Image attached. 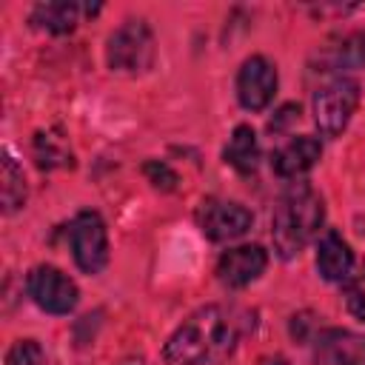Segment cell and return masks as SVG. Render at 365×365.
I'll use <instances>...</instances> for the list:
<instances>
[{
	"label": "cell",
	"instance_id": "1",
	"mask_svg": "<svg viewBox=\"0 0 365 365\" xmlns=\"http://www.w3.org/2000/svg\"><path fill=\"white\" fill-rule=\"evenodd\" d=\"M237 345V325L220 305H202L188 314L163 348L168 365H220Z\"/></svg>",
	"mask_w": 365,
	"mask_h": 365
},
{
	"label": "cell",
	"instance_id": "2",
	"mask_svg": "<svg viewBox=\"0 0 365 365\" xmlns=\"http://www.w3.org/2000/svg\"><path fill=\"white\" fill-rule=\"evenodd\" d=\"M325 220V205L322 197L308 185V182H291L271 214V240L274 251L282 259L297 257L319 231Z\"/></svg>",
	"mask_w": 365,
	"mask_h": 365
},
{
	"label": "cell",
	"instance_id": "3",
	"mask_svg": "<svg viewBox=\"0 0 365 365\" xmlns=\"http://www.w3.org/2000/svg\"><path fill=\"white\" fill-rule=\"evenodd\" d=\"M154 31L145 20L131 17L117 26L106 40V63L111 71L120 74H140L154 66Z\"/></svg>",
	"mask_w": 365,
	"mask_h": 365
},
{
	"label": "cell",
	"instance_id": "4",
	"mask_svg": "<svg viewBox=\"0 0 365 365\" xmlns=\"http://www.w3.org/2000/svg\"><path fill=\"white\" fill-rule=\"evenodd\" d=\"M359 97H362V86L354 80V77H334L328 80L325 86H319L314 91V100H311V108H314V123L319 128L322 137H339L356 106H359Z\"/></svg>",
	"mask_w": 365,
	"mask_h": 365
},
{
	"label": "cell",
	"instance_id": "5",
	"mask_svg": "<svg viewBox=\"0 0 365 365\" xmlns=\"http://www.w3.org/2000/svg\"><path fill=\"white\" fill-rule=\"evenodd\" d=\"M68 248L83 274H100L108 265V231L97 211H80L71 220Z\"/></svg>",
	"mask_w": 365,
	"mask_h": 365
},
{
	"label": "cell",
	"instance_id": "6",
	"mask_svg": "<svg viewBox=\"0 0 365 365\" xmlns=\"http://www.w3.org/2000/svg\"><path fill=\"white\" fill-rule=\"evenodd\" d=\"M26 291L31 297V302L46 311V314H54V317H66L77 308V299H80V291H77V282L63 274L60 268L54 265H37L29 271L26 277Z\"/></svg>",
	"mask_w": 365,
	"mask_h": 365
},
{
	"label": "cell",
	"instance_id": "7",
	"mask_svg": "<svg viewBox=\"0 0 365 365\" xmlns=\"http://www.w3.org/2000/svg\"><path fill=\"white\" fill-rule=\"evenodd\" d=\"M277 66L262 57V54H251L240 71H237V100L245 111H262L268 108V103L277 94Z\"/></svg>",
	"mask_w": 365,
	"mask_h": 365
},
{
	"label": "cell",
	"instance_id": "8",
	"mask_svg": "<svg viewBox=\"0 0 365 365\" xmlns=\"http://www.w3.org/2000/svg\"><path fill=\"white\" fill-rule=\"evenodd\" d=\"M254 225V214L234 200H208L200 211V228L211 242L240 240Z\"/></svg>",
	"mask_w": 365,
	"mask_h": 365
},
{
	"label": "cell",
	"instance_id": "9",
	"mask_svg": "<svg viewBox=\"0 0 365 365\" xmlns=\"http://www.w3.org/2000/svg\"><path fill=\"white\" fill-rule=\"evenodd\" d=\"M317 365H365V334L348 328H322L314 339Z\"/></svg>",
	"mask_w": 365,
	"mask_h": 365
},
{
	"label": "cell",
	"instance_id": "10",
	"mask_svg": "<svg viewBox=\"0 0 365 365\" xmlns=\"http://www.w3.org/2000/svg\"><path fill=\"white\" fill-rule=\"evenodd\" d=\"M265 265H268V251L262 245H240L220 257L217 277L228 288H245L254 279H259Z\"/></svg>",
	"mask_w": 365,
	"mask_h": 365
},
{
	"label": "cell",
	"instance_id": "11",
	"mask_svg": "<svg viewBox=\"0 0 365 365\" xmlns=\"http://www.w3.org/2000/svg\"><path fill=\"white\" fill-rule=\"evenodd\" d=\"M319 157H322V143L311 134H299L271 154V168L282 180H297L305 171H311Z\"/></svg>",
	"mask_w": 365,
	"mask_h": 365
},
{
	"label": "cell",
	"instance_id": "12",
	"mask_svg": "<svg viewBox=\"0 0 365 365\" xmlns=\"http://www.w3.org/2000/svg\"><path fill=\"white\" fill-rule=\"evenodd\" d=\"M317 271L325 282H342L354 271V251L334 228L317 240Z\"/></svg>",
	"mask_w": 365,
	"mask_h": 365
},
{
	"label": "cell",
	"instance_id": "13",
	"mask_svg": "<svg viewBox=\"0 0 365 365\" xmlns=\"http://www.w3.org/2000/svg\"><path fill=\"white\" fill-rule=\"evenodd\" d=\"M80 17V6L68 0H51V3H37L29 14V23L46 34H71Z\"/></svg>",
	"mask_w": 365,
	"mask_h": 365
},
{
	"label": "cell",
	"instance_id": "14",
	"mask_svg": "<svg viewBox=\"0 0 365 365\" xmlns=\"http://www.w3.org/2000/svg\"><path fill=\"white\" fill-rule=\"evenodd\" d=\"M225 163L240 171V174H254L257 165H259V140H257V131L245 123H240L234 131H231V140L222 151Z\"/></svg>",
	"mask_w": 365,
	"mask_h": 365
},
{
	"label": "cell",
	"instance_id": "15",
	"mask_svg": "<svg viewBox=\"0 0 365 365\" xmlns=\"http://www.w3.org/2000/svg\"><path fill=\"white\" fill-rule=\"evenodd\" d=\"M29 200V185H26V174L20 168V163L3 151L0 160V202H3V214H14L26 205Z\"/></svg>",
	"mask_w": 365,
	"mask_h": 365
},
{
	"label": "cell",
	"instance_id": "16",
	"mask_svg": "<svg viewBox=\"0 0 365 365\" xmlns=\"http://www.w3.org/2000/svg\"><path fill=\"white\" fill-rule=\"evenodd\" d=\"M34 157H37V165L46 171L71 165V151H68L66 140L54 131H37L34 134Z\"/></svg>",
	"mask_w": 365,
	"mask_h": 365
},
{
	"label": "cell",
	"instance_id": "17",
	"mask_svg": "<svg viewBox=\"0 0 365 365\" xmlns=\"http://www.w3.org/2000/svg\"><path fill=\"white\" fill-rule=\"evenodd\" d=\"M365 66V34H348L331 54V68H362Z\"/></svg>",
	"mask_w": 365,
	"mask_h": 365
},
{
	"label": "cell",
	"instance_id": "18",
	"mask_svg": "<svg viewBox=\"0 0 365 365\" xmlns=\"http://www.w3.org/2000/svg\"><path fill=\"white\" fill-rule=\"evenodd\" d=\"M6 365H46V351L37 339H17L6 351Z\"/></svg>",
	"mask_w": 365,
	"mask_h": 365
},
{
	"label": "cell",
	"instance_id": "19",
	"mask_svg": "<svg viewBox=\"0 0 365 365\" xmlns=\"http://www.w3.org/2000/svg\"><path fill=\"white\" fill-rule=\"evenodd\" d=\"M143 174H145L148 182H151L154 188H160V191H174V188H177V171H174L168 163H163V160H148V163L143 165Z\"/></svg>",
	"mask_w": 365,
	"mask_h": 365
},
{
	"label": "cell",
	"instance_id": "20",
	"mask_svg": "<svg viewBox=\"0 0 365 365\" xmlns=\"http://www.w3.org/2000/svg\"><path fill=\"white\" fill-rule=\"evenodd\" d=\"M299 120V106L297 103H285V106H279L277 108V114L268 120V131L271 134H282L291 123H297Z\"/></svg>",
	"mask_w": 365,
	"mask_h": 365
},
{
	"label": "cell",
	"instance_id": "21",
	"mask_svg": "<svg viewBox=\"0 0 365 365\" xmlns=\"http://www.w3.org/2000/svg\"><path fill=\"white\" fill-rule=\"evenodd\" d=\"M345 305L359 322H365V291H348L345 294Z\"/></svg>",
	"mask_w": 365,
	"mask_h": 365
}]
</instances>
